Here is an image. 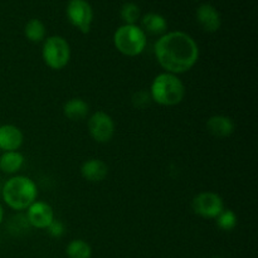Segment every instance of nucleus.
I'll use <instances>...</instances> for the list:
<instances>
[{
	"mask_svg": "<svg viewBox=\"0 0 258 258\" xmlns=\"http://www.w3.org/2000/svg\"><path fill=\"white\" fill-rule=\"evenodd\" d=\"M66 254L68 258H91L92 248L83 239H73L68 243L67 248H66Z\"/></svg>",
	"mask_w": 258,
	"mask_h": 258,
	"instance_id": "nucleus-18",
	"label": "nucleus"
},
{
	"mask_svg": "<svg viewBox=\"0 0 258 258\" xmlns=\"http://www.w3.org/2000/svg\"><path fill=\"white\" fill-rule=\"evenodd\" d=\"M150 101H151L150 95H149L148 92H145V91H139V92L135 93V96H134V98H133L134 105L139 108L145 107L146 105H149V102H150Z\"/></svg>",
	"mask_w": 258,
	"mask_h": 258,
	"instance_id": "nucleus-22",
	"label": "nucleus"
},
{
	"mask_svg": "<svg viewBox=\"0 0 258 258\" xmlns=\"http://www.w3.org/2000/svg\"><path fill=\"white\" fill-rule=\"evenodd\" d=\"M149 95L158 105L176 106L185 97V86L179 76L163 72L153 80Z\"/></svg>",
	"mask_w": 258,
	"mask_h": 258,
	"instance_id": "nucleus-3",
	"label": "nucleus"
},
{
	"mask_svg": "<svg viewBox=\"0 0 258 258\" xmlns=\"http://www.w3.org/2000/svg\"><path fill=\"white\" fill-rule=\"evenodd\" d=\"M27 221L30 227L37 229H47L48 226L54 221V211L48 203L35 201L27 209Z\"/></svg>",
	"mask_w": 258,
	"mask_h": 258,
	"instance_id": "nucleus-9",
	"label": "nucleus"
},
{
	"mask_svg": "<svg viewBox=\"0 0 258 258\" xmlns=\"http://www.w3.org/2000/svg\"><path fill=\"white\" fill-rule=\"evenodd\" d=\"M159 66L165 72L181 75L189 72L199 59V47L186 33L175 30L161 35L154 44Z\"/></svg>",
	"mask_w": 258,
	"mask_h": 258,
	"instance_id": "nucleus-1",
	"label": "nucleus"
},
{
	"mask_svg": "<svg viewBox=\"0 0 258 258\" xmlns=\"http://www.w3.org/2000/svg\"><path fill=\"white\" fill-rule=\"evenodd\" d=\"M213 258H223V257H219V256H216V257H213Z\"/></svg>",
	"mask_w": 258,
	"mask_h": 258,
	"instance_id": "nucleus-24",
	"label": "nucleus"
},
{
	"mask_svg": "<svg viewBox=\"0 0 258 258\" xmlns=\"http://www.w3.org/2000/svg\"><path fill=\"white\" fill-rule=\"evenodd\" d=\"M87 128L91 138L98 144H106L112 140L116 125L113 118L105 111H96L88 117Z\"/></svg>",
	"mask_w": 258,
	"mask_h": 258,
	"instance_id": "nucleus-6",
	"label": "nucleus"
},
{
	"mask_svg": "<svg viewBox=\"0 0 258 258\" xmlns=\"http://www.w3.org/2000/svg\"><path fill=\"white\" fill-rule=\"evenodd\" d=\"M67 17L73 27L87 34L93 20V10L86 0H70L67 4Z\"/></svg>",
	"mask_w": 258,
	"mask_h": 258,
	"instance_id": "nucleus-8",
	"label": "nucleus"
},
{
	"mask_svg": "<svg viewBox=\"0 0 258 258\" xmlns=\"http://www.w3.org/2000/svg\"><path fill=\"white\" fill-rule=\"evenodd\" d=\"M120 14L125 24H136L140 19V8L134 3H126L121 8Z\"/></svg>",
	"mask_w": 258,
	"mask_h": 258,
	"instance_id": "nucleus-20",
	"label": "nucleus"
},
{
	"mask_svg": "<svg viewBox=\"0 0 258 258\" xmlns=\"http://www.w3.org/2000/svg\"><path fill=\"white\" fill-rule=\"evenodd\" d=\"M115 48L126 57H138L145 50L148 37L136 24H123L113 34Z\"/></svg>",
	"mask_w": 258,
	"mask_h": 258,
	"instance_id": "nucleus-4",
	"label": "nucleus"
},
{
	"mask_svg": "<svg viewBox=\"0 0 258 258\" xmlns=\"http://www.w3.org/2000/svg\"><path fill=\"white\" fill-rule=\"evenodd\" d=\"M3 201L14 211H27L38 198L37 184L24 175L12 176L2 190Z\"/></svg>",
	"mask_w": 258,
	"mask_h": 258,
	"instance_id": "nucleus-2",
	"label": "nucleus"
},
{
	"mask_svg": "<svg viewBox=\"0 0 258 258\" xmlns=\"http://www.w3.org/2000/svg\"><path fill=\"white\" fill-rule=\"evenodd\" d=\"M207 130L212 136L218 139H227L234 133L236 125L233 120L226 115H213L207 121Z\"/></svg>",
	"mask_w": 258,
	"mask_h": 258,
	"instance_id": "nucleus-13",
	"label": "nucleus"
},
{
	"mask_svg": "<svg viewBox=\"0 0 258 258\" xmlns=\"http://www.w3.org/2000/svg\"><path fill=\"white\" fill-rule=\"evenodd\" d=\"M88 112H90V106L80 97L71 98L63 105V115L71 121L85 120Z\"/></svg>",
	"mask_w": 258,
	"mask_h": 258,
	"instance_id": "nucleus-15",
	"label": "nucleus"
},
{
	"mask_svg": "<svg viewBox=\"0 0 258 258\" xmlns=\"http://www.w3.org/2000/svg\"><path fill=\"white\" fill-rule=\"evenodd\" d=\"M197 20L203 30L208 33H216L222 24L221 14L211 4H202L197 9Z\"/></svg>",
	"mask_w": 258,
	"mask_h": 258,
	"instance_id": "nucleus-11",
	"label": "nucleus"
},
{
	"mask_svg": "<svg viewBox=\"0 0 258 258\" xmlns=\"http://www.w3.org/2000/svg\"><path fill=\"white\" fill-rule=\"evenodd\" d=\"M24 156L19 151H5L0 156V170L5 174H15L24 165Z\"/></svg>",
	"mask_w": 258,
	"mask_h": 258,
	"instance_id": "nucleus-16",
	"label": "nucleus"
},
{
	"mask_svg": "<svg viewBox=\"0 0 258 258\" xmlns=\"http://www.w3.org/2000/svg\"><path fill=\"white\" fill-rule=\"evenodd\" d=\"M81 175L90 183H101L108 175V166L101 159H88L81 165Z\"/></svg>",
	"mask_w": 258,
	"mask_h": 258,
	"instance_id": "nucleus-12",
	"label": "nucleus"
},
{
	"mask_svg": "<svg viewBox=\"0 0 258 258\" xmlns=\"http://www.w3.org/2000/svg\"><path fill=\"white\" fill-rule=\"evenodd\" d=\"M45 25L42 20L39 19H30L24 27V35L28 40L33 43L44 42L45 39Z\"/></svg>",
	"mask_w": 258,
	"mask_h": 258,
	"instance_id": "nucleus-17",
	"label": "nucleus"
},
{
	"mask_svg": "<svg viewBox=\"0 0 258 258\" xmlns=\"http://www.w3.org/2000/svg\"><path fill=\"white\" fill-rule=\"evenodd\" d=\"M24 141V135L22 130L15 125H2L0 126V150L18 151Z\"/></svg>",
	"mask_w": 258,
	"mask_h": 258,
	"instance_id": "nucleus-10",
	"label": "nucleus"
},
{
	"mask_svg": "<svg viewBox=\"0 0 258 258\" xmlns=\"http://www.w3.org/2000/svg\"><path fill=\"white\" fill-rule=\"evenodd\" d=\"M42 58L50 70H63L71 60L70 43L60 35L48 37L43 42Z\"/></svg>",
	"mask_w": 258,
	"mask_h": 258,
	"instance_id": "nucleus-5",
	"label": "nucleus"
},
{
	"mask_svg": "<svg viewBox=\"0 0 258 258\" xmlns=\"http://www.w3.org/2000/svg\"><path fill=\"white\" fill-rule=\"evenodd\" d=\"M191 209L202 218L216 219L224 209V202L214 191H202L191 201Z\"/></svg>",
	"mask_w": 258,
	"mask_h": 258,
	"instance_id": "nucleus-7",
	"label": "nucleus"
},
{
	"mask_svg": "<svg viewBox=\"0 0 258 258\" xmlns=\"http://www.w3.org/2000/svg\"><path fill=\"white\" fill-rule=\"evenodd\" d=\"M216 223L218 228L222 229L223 232H231L238 224V217H237L236 212H233L232 209L224 208L221 212V214L216 218Z\"/></svg>",
	"mask_w": 258,
	"mask_h": 258,
	"instance_id": "nucleus-19",
	"label": "nucleus"
},
{
	"mask_svg": "<svg viewBox=\"0 0 258 258\" xmlns=\"http://www.w3.org/2000/svg\"><path fill=\"white\" fill-rule=\"evenodd\" d=\"M47 231L48 233H49L52 237H54V238H59V237H62L63 234H64V224H63L60 221L54 219V221L48 226Z\"/></svg>",
	"mask_w": 258,
	"mask_h": 258,
	"instance_id": "nucleus-21",
	"label": "nucleus"
},
{
	"mask_svg": "<svg viewBox=\"0 0 258 258\" xmlns=\"http://www.w3.org/2000/svg\"><path fill=\"white\" fill-rule=\"evenodd\" d=\"M3 219H4V209H3L2 204H0V224H2Z\"/></svg>",
	"mask_w": 258,
	"mask_h": 258,
	"instance_id": "nucleus-23",
	"label": "nucleus"
},
{
	"mask_svg": "<svg viewBox=\"0 0 258 258\" xmlns=\"http://www.w3.org/2000/svg\"><path fill=\"white\" fill-rule=\"evenodd\" d=\"M141 29L145 32V34L151 35H164L168 30V22L163 15L158 13H148L141 19Z\"/></svg>",
	"mask_w": 258,
	"mask_h": 258,
	"instance_id": "nucleus-14",
	"label": "nucleus"
}]
</instances>
